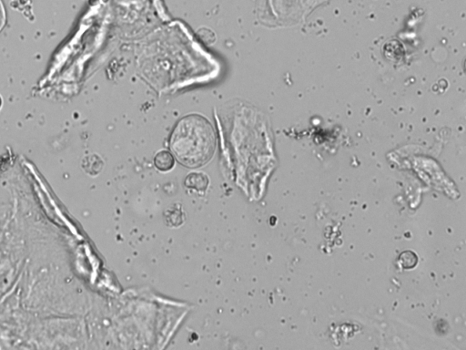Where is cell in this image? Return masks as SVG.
Returning a JSON list of instances; mask_svg holds the SVG:
<instances>
[{
  "instance_id": "cell-1",
  "label": "cell",
  "mask_w": 466,
  "mask_h": 350,
  "mask_svg": "<svg viewBox=\"0 0 466 350\" xmlns=\"http://www.w3.org/2000/svg\"><path fill=\"white\" fill-rule=\"evenodd\" d=\"M170 147L184 166H202L212 159L216 149V136L210 122L197 114L180 120L173 130Z\"/></svg>"
},
{
  "instance_id": "cell-2",
  "label": "cell",
  "mask_w": 466,
  "mask_h": 350,
  "mask_svg": "<svg viewBox=\"0 0 466 350\" xmlns=\"http://www.w3.org/2000/svg\"><path fill=\"white\" fill-rule=\"evenodd\" d=\"M154 164L158 170L162 172H168L172 170L175 165V159L170 152L160 151L158 152L154 158Z\"/></svg>"
},
{
  "instance_id": "cell-3",
  "label": "cell",
  "mask_w": 466,
  "mask_h": 350,
  "mask_svg": "<svg viewBox=\"0 0 466 350\" xmlns=\"http://www.w3.org/2000/svg\"><path fill=\"white\" fill-rule=\"evenodd\" d=\"M185 184L188 188L195 189L196 191H204L208 186V180L202 173H190L186 178Z\"/></svg>"
},
{
  "instance_id": "cell-4",
  "label": "cell",
  "mask_w": 466,
  "mask_h": 350,
  "mask_svg": "<svg viewBox=\"0 0 466 350\" xmlns=\"http://www.w3.org/2000/svg\"><path fill=\"white\" fill-rule=\"evenodd\" d=\"M417 255L412 251H406L399 256V264L404 269L414 268L417 264Z\"/></svg>"
},
{
  "instance_id": "cell-5",
  "label": "cell",
  "mask_w": 466,
  "mask_h": 350,
  "mask_svg": "<svg viewBox=\"0 0 466 350\" xmlns=\"http://www.w3.org/2000/svg\"><path fill=\"white\" fill-rule=\"evenodd\" d=\"M2 106V98L0 96V108Z\"/></svg>"
}]
</instances>
